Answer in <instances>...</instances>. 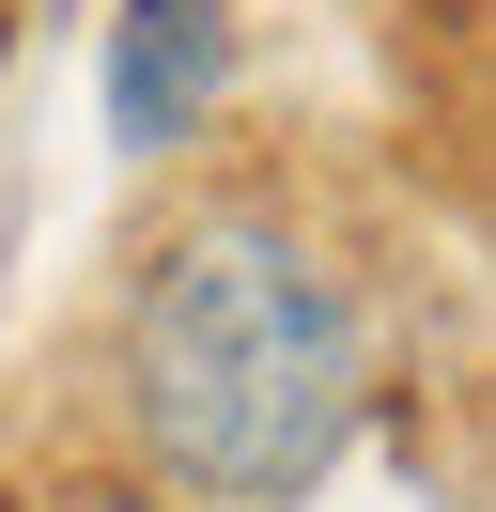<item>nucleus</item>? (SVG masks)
<instances>
[{
  "instance_id": "obj_1",
  "label": "nucleus",
  "mask_w": 496,
  "mask_h": 512,
  "mask_svg": "<svg viewBox=\"0 0 496 512\" xmlns=\"http://www.w3.org/2000/svg\"><path fill=\"white\" fill-rule=\"evenodd\" d=\"M109 373L171 497L295 512L372 419V311L279 202H186L124 280Z\"/></svg>"
},
{
  "instance_id": "obj_2",
  "label": "nucleus",
  "mask_w": 496,
  "mask_h": 512,
  "mask_svg": "<svg viewBox=\"0 0 496 512\" xmlns=\"http://www.w3.org/2000/svg\"><path fill=\"white\" fill-rule=\"evenodd\" d=\"M233 94V0H124L109 16V140L124 156H186Z\"/></svg>"
},
{
  "instance_id": "obj_3",
  "label": "nucleus",
  "mask_w": 496,
  "mask_h": 512,
  "mask_svg": "<svg viewBox=\"0 0 496 512\" xmlns=\"http://www.w3.org/2000/svg\"><path fill=\"white\" fill-rule=\"evenodd\" d=\"M78 512H171V497H124V481H109V497H78Z\"/></svg>"
}]
</instances>
